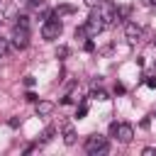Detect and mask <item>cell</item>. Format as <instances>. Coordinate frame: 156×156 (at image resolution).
<instances>
[{
    "label": "cell",
    "instance_id": "7a4b0ae2",
    "mask_svg": "<svg viewBox=\"0 0 156 156\" xmlns=\"http://www.w3.org/2000/svg\"><path fill=\"white\" fill-rule=\"evenodd\" d=\"M61 32H63V24L58 22V17H49V20L41 24V37H44L46 41L58 39V37H61Z\"/></svg>",
    "mask_w": 156,
    "mask_h": 156
},
{
    "label": "cell",
    "instance_id": "603a6c76",
    "mask_svg": "<svg viewBox=\"0 0 156 156\" xmlns=\"http://www.w3.org/2000/svg\"><path fill=\"white\" fill-rule=\"evenodd\" d=\"M151 117H156V110H154V115H151Z\"/></svg>",
    "mask_w": 156,
    "mask_h": 156
},
{
    "label": "cell",
    "instance_id": "5bb4252c",
    "mask_svg": "<svg viewBox=\"0 0 156 156\" xmlns=\"http://www.w3.org/2000/svg\"><path fill=\"white\" fill-rule=\"evenodd\" d=\"M83 49H85V51H95V41H93V39H85Z\"/></svg>",
    "mask_w": 156,
    "mask_h": 156
},
{
    "label": "cell",
    "instance_id": "ac0fdd59",
    "mask_svg": "<svg viewBox=\"0 0 156 156\" xmlns=\"http://www.w3.org/2000/svg\"><path fill=\"white\" fill-rule=\"evenodd\" d=\"M27 100H29V102H37V100H39V98H37V95H34V93H27Z\"/></svg>",
    "mask_w": 156,
    "mask_h": 156
},
{
    "label": "cell",
    "instance_id": "4fadbf2b",
    "mask_svg": "<svg viewBox=\"0 0 156 156\" xmlns=\"http://www.w3.org/2000/svg\"><path fill=\"white\" fill-rule=\"evenodd\" d=\"M85 115H88V105H85V102H83V105H80V107H78V110H76V117H78V119H83V117H85Z\"/></svg>",
    "mask_w": 156,
    "mask_h": 156
},
{
    "label": "cell",
    "instance_id": "3957f363",
    "mask_svg": "<svg viewBox=\"0 0 156 156\" xmlns=\"http://www.w3.org/2000/svg\"><path fill=\"white\" fill-rule=\"evenodd\" d=\"M12 46L15 49H27L29 46V27L15 24V29H12Z\"/></svg>",
    "mask_w": 156,
    "mask_h": 156
},
{
    "label": "cell",
    "instance_id": "6da1fadb",
    "mask_svg": "<svg viewBox=\"0 0 156 156\" xmlns=\"http://www.w3.org/2000/svg\"><path fill=\"white\" fill-rule=\"evenodd\" d=\"M107 149H110V144H107V136H102V134H90V136L85 139V151H88L90 156L107 154Z\"/></svg>",
    "mask_w": 156,
    "mask_h": 156
},
{
    "label": "cell",
    "instance_id": "7402d4cb",
    "mask_svg": "<svg viewBox=\"0 0 156 156\" xmlns=\"http://www.w3.org/2000/svg\"><path fill=\"white\" fill-rule=\"evenodd\" d=\"M151 44H154V46H156V34H154V39H151Z\"/></svg>",
    "mask_w": 156,
    "mask_h": 156
},
{
    "label": "cell",
    "instance_id": "2e32d148",
    "mask_svg": "<svg viewBox=\"0 0 156 156\" xmlns=\"http://www.w3.org/2000/svg\"><path fill=\"white\" fill-rule=\"evenodd\" d=\"M24 85L32 88V85H34V76H27V78H24Z\"/></svg>",
    "mask_w": 156,
    "mask_h": 156
},
{
    "label": "cell",
    "instance_id": "8fae6325",
    "mask_svg": "<svg viewBox=\"0 0 156 156\" xmlns=\"http://www.w3.org/2000/svg\"><path fill=\"white\" fill-rule=\"evenodd\" d=\"M90 98H93V100H107V93H105V90H93Z\"/></svg>",
    "mask_w": 156,
    "mask_h": 156
},
{
    "label": "cell",
    "instance_id": "ba28073f",
    "mask_svg": "<svg viewBox=\"0 0 156 156\" xmlns=\"http://www.w3.org/2000/svg\"><path fill=\"white\" fill-rule=\"evenodd\" d=\"M54 134H56V127H46V129L41 132V139H39V144H49V141L54 139Z\"/></svg>",
    "mask_w": 156,
    "mask_h": 156
},
{
    "label": "cell",
    "instance_id": "d6986e66",
    "mask_svg": "<svg viewBox=\"0 0 156 156\" xmlns=\"http://www.w3.org/2000/svg\"><path fill=\"white\" fill-rule=\"evenodd\" d=\"M146 85L149 88H156V78H146Z\"/></svg>",
    "mask_w": 156,
    "mask_h": 156
},
{
    "label": "cell",
    "instance_id": "9a60e30c",
    "mask_svg": "<svg viewBox=\"0 0 156 156\" xmlns=\"http://www.w3.org/2000/svg\"><path fill=\"white\" fill-rule=\"evenodd\" d=\"M56 56H61V58L68 56V49H66V46H58V49H56Z\"/></svg>",
    "mask_w": 156,
    "mask_h": 156
},
{
    "label": "cell",
    "instance_id": "44dd1931",
    "mask_svg": "<svg viewBox=\"0 0 156 156\" xmlns=\"http://www.w3.org/2000/svg\"><path fill=\"white\" fill-rule=\"evenodd\" d=\"M85 2H88V5H90V7H95V5H100V2H102V0H85Z\"/></svg>",
    "mask_w": 156,
    "mask_h": 156
},
{
    "label": "cell",
    "instance_id": "5b68a950",
    "mask_svg": "<svg viewBox=\"0 0 156 156\" xmlns=\"http://www.w3.org/2000/svg\"><path fill=\"white\" fill-rule=\"evenodd\" d=\"M141 32H144V29H141L136 22H127V24H124V37H127V41H132V44H134V41H139Z\"/></svg>",
    "mask_w": 156,
    "mask_h": 156
},
{
    "label": "cell",
    "instance_id": "52a82bcc",
    "mask_svg": "<svg viewBox=\"0 0 156 156\" xmlns=\"http://www.w3.org/2000/svg\"><path fill=\"white\" fill-rule=\"evenodd\" d=\"M63 144L66 146H73L76 144V129L71 124H63Z\"/></svg>",
    "mask_w": 156,
    "mask_h": 156
},
{
    "label": "cell",
    "instance_id": "277c9868",
    "mask_svg": "<svg viewBox=\"0 0 156 156\" xmlns=\"http://www.w3.org/2000/svg\"><path fill=\"white\" fill-rule=\"evenodd\" d=\"M115 136H117L122 144H129V141L134 139V127H132V124H127V122H119V124H117V129H115Z\"/></svg>",
    "mask_w": 156,
    "mask_h": 156
},
{
    "label": "cell",
    "instance_id": "30bf717a",
    "mask_svg": "<svg viewBox=\"0 0 156 156\" xmlns=\"http://www.w3.org/2000/svg\"><path fill=\"white\" fill-rule=\"evenodd\" d=\"M7 51H10V39H2L0 37V56H5Z\"/></svg>",
    "mask_w": 156,
    "mask_h": 156
},
{
    "label": "cell",
    "instance_id": "e0dca14e",
    "mask_svg": "<svg viewBox=\"0 0 156 156\" xmlns=\"http://www.w3.org/2000/svg\"><path fill=\"white\" fill-rule=\"evenodd\" d=\"M154 154H156V149H151V146H146V149H144V156H154Z\"/></svg>",
    "mask_w": 156,
    "mask_h": 156
},
{
    "label": "cell",
    "instance_id": "8992f818",
    "mask_svg": "<svg viewBox=\"0 0 156 156\" xmlns=\"http://www.w3.org/2000/svg\"><path fill=\"white\" fill-rule=\"evenodd\" d=\"M54 112V102H49V100H37V115L39 117H49Z\"/></svg>",
    "mask_w": 156,
    "mask_h": 156
},
{
    "label": "cell",
    "instance_id": "9c48e42d",
    "mask_svg": "<svg viewBox=\"0 0 156 156\" xmlns=\"http://www.w3.org/2000/svg\"><path fill=\"white\" fill-rule=\"evenodd\" d=\"M73 12V7L71 5H58L56 10H54V17H61V15H71Z\"/></svg>",
    "mask_w": 156,
    "mask_h": 156
},
{
    "label": "cell",
    "instance_id": "cb8c5ba5",
    "mask_svg": "<svg viewBox=\"0 0 156 156\" xmlns=\"http://www.w3.org/2000/svg\"><path fill=\"white\" fill-rule=\"evenodd\" d=\"M154 7H156V5H154Z\"/></svg>",
    "mask_w": 156,
    "mask_h": 156
},
{
    "label": "cell",
    "instance_id": "ffe728a7",
    "mask_svg": "<svg viewBox=\"0 0 156 156\" xmlns=\"http://www.w3.org/2000/svg\"><path fill=\"white\" fill-rule=\"evenodd\" d=\"M141 2H144L146 7H154V5H156V0H141Z\"/></svg>",
    "mask_w": 156,
    "mask_h": 156
},
{
    "label": "cell",
    "instance_id": "7c38bea8",
    "mask_svg": "<svg viewBox=\"0 0 156 156\" xmlns=\"http://www.w3.org/2000/svg\"><path fill=\"white\" fill-rule=\"evenodd\" d=\"M76 39H90V37H88V32H85V27H83V24H80V27H78V29H76Z\"/></svg>",
    "mask_w": 156,
    "mask_h": 156
}]
</instances>
